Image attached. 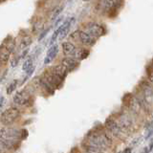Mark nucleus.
<instances>
[{
  "label": "nucleus",
  "mask_w": 153,
  "mask_h": 153,
  "mask_svg": "<svg viewBox=\"0 0 153 153\" xmlns=\"http://www.w3.org/2000/svg\"><path fill=\"white\" fill-rule=\"evenodd\" d=\"M86 142H89L90 145H95L97 147L104 149V150L107 148H110L111 145H112V140H111V138L102 130L90 131L87 135V140H86Z\"/></svg>",
  "instance_id": "obj_1"
},
{
  "label": "nucleus",
  "mask_w": 153,
  "mask_h": 153,
  "mask_svg": "<svg viewBox=\"0 0 153 153\" xmlns=\"http://www.w3.org/2000/svg\"><path fill=\"white\" fill-rule=\"evenodd\" d=\"M20 116V111L16 107H10L9 109H6L1 114V123L4 126H8L10 124L18 119Z\"/></svg>",
  "instance_id": "obj_2"
},
{
  "label": "nucleus",
  "mask_w": 153,
  "mask_h": 153,
  "mask_svg": "<svg viewBox=\"0 0 153 153\" xmlns=\"http://www.w3.org/2000/svg\"><path fill=\"white\" fill-rule=\"evenodd\" d=\"M104 126H105L106 129L108 130L111 134H113L115 137H118V138H121V139L124 138V128L121 127L120 126V124L117 123L113 118L109 117L108 119H106Z\"/></svg>",
  "instance_id": "obj_3"
},
{
  "label": "nucleus",
  "mask_w": 153,
  "mask_h": 153,
  "mask_svg": "<svg viewBox=\"0 0 153 153\" xmlns=\"http://www.w3.org/2000/svg\"><path fill=\"white\" fill-rule=\"evenodd\" d=\"M13 102L17 105L21 106L30 105L32 103V102H31V93L28 92L26 89L20 90L13 97Z\"/></svg>",
  "instance_id": "obj_4"
},
{
  "label": "nucleus",
  "mask_w": 153,
  "mask_h": 153,
  "mask_svg": "<svg viewBox=\"0 0 153 153\" xmlns=\"http://www.w3.org/2000/svg\"><path fill=\"white\" fill-rule=\"evenodd\" d=\"M86 32L89 34H91L93 37H100L105 34V29L102 27V25L97 23V22H89L86 25Z\"/></svg>",
  "instance_id": "obj_5"
},
{
  "label": "nucleus",
  "mask_w": 153,
  "mask_h": 153,
  "mask_svg": "<svg viewBox=\"0 0 153 153\" xmlns=\"http://www.w3.org/2000/svg\"><path fill=\"white\" fill-rule=\"evenodd\" d=\"M139 88H140V91L142 94V98L140 99H144L145 100H147L148 98H152L153 97V84L152 83L148 82L147 81H142L140 82Z\"/></svg>",
  "instance_id": "obj_6"
},
{
  "label": "nucleus",
  "mask_w": 153,
  "mask_h": 153,
  "mask_svg": "<svg viewBox=\"0 0 153 153\" xmlns=\"http://www.w3.org/2000/svg\"><path fill=\"white\" fill-rule=\"evenodd\" d=\"M41 78L44 79L47 82H49L54 88L57 87V86H60V83L62 82V79L60 78H58V76L55 75V73L51 70V69L45 71Z\"/></svg>",
  "instance_id": "obj_7"
},
{
  "label": "nucleus",
  "mask_w": 153,
  "mask_h": 153,
  "mask_svg": "<svg viewBox=\"0 0 153 153\" xmlns=\"http://www.w3.org/2000/svg\"><path fill=\"white\" fill-rule=\"evenodd\" d=\"M20 133L21 132L16 128L3 126L0 129V139H18Z\"/></svg>",
  "instance_id": "obj_8"
},
{
  "label": "nucleus",
  "mask_w": 153,
  "mask_h": 153,
  "mask_svg": "<svg viewBox=\"0 0 153 153\" xmlns=\"http://www.w3.org/2000/svg\"><path fill=\"white\" fill-rule=\"evenodd\" d=\"M74 21H75V18L74 17H72V18H68L66 19L65 21L62 23V25L60 26V39L62 40L63 38H65L67 36V34L70 32V29L72 25L74 24Z\"/></svg>",
  "instance_id": "obj_9"
},
{
  "label": "nucleus",
  "mask_w": 153,
  "mask_h": 153,
  "mask_svg": "<svg viewBox=\"0 0 153 153\" xmlns=\"http://www.w3.org/2000/svg\"><path fill=\"white\" fill-rule=\"evenodd\" d=\"M79 40L85 46H94L96 43V38L84 31H79Z\"/></svg>",
  "instance_id": "obj_10"
},
{
  "label": "nucleus",
  "mask_w": 153,
  "mask_h": 153,
  "mask_svg": "<svg viewBox=\"0 0 153 153\" xmlns=\"http://www.w3.org/2000/svg\"><path fill=\"white\" fill-rule=\"evenodd\" d=\"M61 64L63 65L66 69H67L68 72H71V71L74 70V69H76V67H78L79 62L74 58L66 57V58H64L63 60H61Z\"/></svg>",
  "instance_id": "obj_11"
},
{
  "label": "nucleus",
  "mask_w": 153,
  "mask_h": 153,
  "mask_svg": "<svg viewBox=\"0 0 153 153\" xmlns=\"http://www.w3.org/2000/svg\"><path fill=\"white\" fill-rule=\"evenodd\" d=\"M17 139H0V147L1 151L9 150L15 147Z\"/></svg>",
  "instance_id": "obj_12"
},
{
  "label": "nucleus",
  "mask_w": 153,
  "mask_h": 153,
  "mask_svg": "<svg viewBox=\"0 0 153 153\" xmlns=\"http://www.w3.org/2000/svg\"><path fill=\"white\" fill-rule=\"evenodd\" d=\"M58 53V45H53L47 52L46 57L44 58V64L46 65L51 63V62L54 60V58L57 57Z\"/></svg>",
  "instance_id": "obj_13"
},
{
  "label": "nucleus",
  "mask_w": 153,
  "mask_h": 153,
  "mask_svg": "<svg viewBox=\"0 0 153 153\" xmlns=\"http://www.w3.org/2000/svg\"><path fill=\"white\" fill-rule=\"evenodd\" d=\"M76 48L74 44L70 41H66V42L62 43V51H63V54L67 57H72L75 55Z\"/></svg>",
  "instance_id": "obj_14"
},
{
  "label": "nucleus",
  "mask_w": 153,
  "mask_h": 153,
  "mask_svg": "<svg viewBox=\"0 0 153 153\" xmlns=\"http://www.w3.org/2000/svg\"><path fill=\"white\" fill-rule=\"evenodd\" d=\"M82 148L85 153H106L104 149L90 145L89 142H87L86 141L82 142Z\"/></svg>",
  "instance_id": "obj_15"
},
{
  "label": "nucleus",
  "mask_w": 153,
  "mask_h": 153,
  "mask_svg": "<svg viewBox=\"0 0 153 153\" xmlns=\"http://www.w3.org/2000/svg\"><path fill=\"white\" fill-rule=\"evenodd\" d=\"M51 70L53 71L55 74L58 76V78H60L62 81L65 79V76H66V75H67V73H68L67 69H66L62 64H58V65L54 66V67L51 68Z\"/></svg>",
  "instance_id": "obj_16"
},
{
  "label": "nucleus",
  "mask_w": 153,
  "mask_h": 153,
  "mask_svg": "<svg viewBox=\"0 0 153 153\" xmlns=\"http://www.w3.org/2000/svg\"><path fill=\"white\" fill-rule=\"evenodd\" d=\"M89 55V51L84 48H76L75 55H73V58H76V60H82L86 58Z\"/></svg>",
  "instance_id": "obj_17"
},
{
  "label": "nucleus",
  "mask_w": 153,
  "mask_h": 153,
  "mask_svg": "<svg viewBox=\"0 0 153 153\" xmlns=\"http://www.w3.org/2000/svg\"><path fill=\"white\" fill-rule=\"evenodd\" d=\"M121 0H100V4L104 9H114L119 6Z\"/></svg>",
  "instance_id": "obj_18"
},
{
  "label": "nucleus",
  "mask_w": 153,
  "mask_h": 153,
  "mask_svg": "<svg viewBox=\"0 0 153 153\" xmlns=\"http://www.w3.org/2000/svg\"><path fill=\"white\" fill-rule=\"evenodd\" d=\"M63 9H64L63 5L58 6V7H55V8H54L53 12H52L51 15H50V20H51V21H54V20L57 19L58 17V15L61 13V12L63 11Z\"/></svg>",
  "instance_id": "obj_19"
},
{
  "label": "nucleus",
  "mask_w": 153,
  "mask_h": 153,
  "mask_svg": "<svg viewBox=\"0 0 153 153\" xmlns=\"http://www.w3.org/2000/svg\"><path fill=\"white\" fill-rule=\"evenodd\" d=\"M12 53L10 51H8L5 47H1V54H0V60H1L2 64H6L8 62L10 58V55Z\"/></svg>",
  "instance_id": "obj_20"
},
{
  "label": "nucleus",
  "mask_w": 153,
  "mask_h": 153,
  "mask_svg": "<svg viewBox=\"0 0 153 153\" xmlns=\"http://www.w3.org/2000/svg\"><path fill=\"white\" fill-rule=\"evenodd\" d=\"M32 42H33V40H32V38H31L30 36H24L21 39V41H20V44H19L20 49L26 50L27 48L29 47L31 44H32Z\"/></svg>",
  "instance_id": "obj_21"
},
{
  "label": "nucleus",
  "mask_w": 153,
  "mask_h": 153,
  "mask_svg": "<svg viewBox=\"0 0 153 153\" xmlns=\"http://www.w3.org/2000/svg\"><path fill=\"white\" fill-rule=\"evenodd\" d=\"M33 58H28V60H26L25 61L23 62V65H22V70L23 71H25L27 72L29 69H31L33 67Z\"/></svg>",
  "instance_id": "obj_22"
},
{
  "label": "nucleus",
  "mask_w": 153,
  "mask_h": 153,
  "mask_svg": "<svg viewBox=\"0 0 153 153\" xmlns=\"http://www.w3.org/2000/svg\"><path fill=\"white\" fill-rule=\"evenodd\" d=\"M17 82H18V81H17L16 79H15V81H13L9 84V86L7 87V94H8V95H11V94L15 90L16 85H17Z\"/></svg>",
  "instance_id": "obj_23"
},
{
  "label": "nucleus",
  "mask_w": 153,
  "mask_h": 153,
  "mask_svg": "<svg viewBox=\"0 0 153 153\" xmlns=\"http://www.w3.org/2000/svg\"><path fill=\"white\" fill-rule=\"evenodd\" d=\"M60 27H58V29L55 30V32H54L53 36H52V37H51V40H50V45H53L55 41L57 40V38H58V37H60Z\"/></svg>",
  "instance_id": "obj_24"
},
{
  "label": "nucleus",
  "mask_w": 153,
  "mask_h": 153,
  "mask_svg": "<svg viewBox=\"0 0 153 153\" xmlns=\"http://www.w3.org/2000/svg\"><path fill=\"white\" fill-rule=\"evenodd\" d=\"M19 57H15V58H13V60H12V61H11V65H12V67H15V66L17 65V64H18V61H19Z\"/></svg>",
  "instance_id": "obj_25"
},
{
  "label": "nucleus",
  "mask_w": 153,
  "mask_h": 153,
  "mask_svg": "<svg viewBox=\"0 0 153 153\" xmlns=\"http://www.w3.org/2000/svg\"><path fill=\"white\" fill-rule=\"evenodd\" d=\"M49 30H50V28H48V29H46V30H44L42 33L40 34V36H39V37H38V40H41L42 38L46 36V34H48V32H49Z\"/></svg>",
  "instance_id": "obj_26"
},
{
  "label": "nucleus",
  "mask_w": 153,
  "mask_h": 153,
  "mask_svg": "<svg viewBox=\"0 0 153 153\" xmlns=\"http://www.w3.org/2000/svg\"><path fill=\"white\" fill-rule=\"evenodd\" d=\"M152 147H153V142H151V144L149 145H148V147H147V148H145L144 150L142 151V153H149V152L151 151Z\"/></svg>",
  "instance_id": "obj_27"
},
{
  "label": "nucleus",
  "mask_w": 153,
  "mask_h": 153,
  "mask_svg": "<svg viewBox=\"0 0 153 153\" xmlns=\"http://www.w3.org/2000/svg\"><path fill=\"white\" fill-rule=\"evenodd\" d=\"M34 66H33L32 68L29 69V70L27 71V76H26V78H28V76H32V74L34 73Z\"/></svg>",
  "instance_id": "obj_28"
},
{
  "label": "nucleus",
  "mask_w": 153,
  "mask_h": 153,
  "mask_svg": "<svg viewBox=\"0 0 153 153\" xmlns=\"http://www.w3.org/2000/svg\"><path fill=\"white\" fill-rule=\"evenodd\" d=\"M148 79H149V81L153 84V71L148 72Z\"/></svg>",
  "instance_id": "obj_29"
},
{
  "label": "nucleus",
  "mask_w": 153,
  "mask_h": 153,
  "mask_svg": "<svg viewBox=\"0 0 153 153\" xmlns=\"http://www.w3.org/2000/svg\"><path fill=\"white\" fill-rule=\"evenodd\" d=\"M131 152H132L131 147H127V148H126V149H124V150L121 151V153H131Z\"/></svg>",
  "instance_id": "obj_30"
},
{
  "label": "nucleus",
  "mask_w": 153,
  "mask_h": 153,
  "mask_svg": "<svg viewBox=\"0 0 153 153\" xmlns=\"http://www.w3.org/2000/svg\"><path fill=\"white\" fill-rule=\"evenodd\" d=\"M61 20H62V17H60V18H58V19L57 20V21H55V23L54 24V26H55V27H57V26L58 25V24H60V22L61 21Z\"/></svg>",
  "instance_id": "obj_31"
},
{
  "label": "nucleus",
  "mask_w": 153,
  "mask_h": 153,
  "mask_svg": "<svg viewBox=\"0 0 153 153\" xmlns=\"http://www.w3.org/2000/svg\"><path fill=\"white\" fill-rule=\"evenodd\" d=\"M28 49H26V50H24V52L22 53V55H21V58H25L26 57V55H27V53H28Z\"/></svg>",
  "instance_id": "obj_32"
},
{
  "label": "nucleus",
  "mask_w": 153,
  "mask_h": 153,
  "mask_svg": "<svg viewBox=\"0 0 153 153\" xmlns=\"http://www.w3.org/2000/svg\"><path fill=\"white\" fill-rule=\"evenodd\" d=\"M3 104H4V97L1 96V103H0V107H3Z\"/></svg>",
  "instance_id": "obj_33"
},
{
  "label": "nucleus",
  "mask_w": 153,
  "mask_h": 153,
  "mask_svg": "<svg viewBox=\"0 0 153 153\" xmlns=\"http://www.w3.org/2000/svg\"><path fill=\"white\" fill-rule=\"evenodd\" d=\"M83 1H89V0H83Z\"/></svg>",
  "instance_id": "obj_34"
},
{
  "label": "nucleus",
  "mask_w": 153,
  "mask_h": 153,
  "mask_svg": "<svg viewBox=\"0 0 153 153\" xmlns=\"http://www.w3.org/2000/svg\"><path fill=\"white\" fill-rule=\"evenodd\" d=\"M69 1H71V0H69Z\"/></svg>",
  "instance_id": "obj_35"
},
{
  "label": "nucleus",
  "mask_w": 153,
  "mask_h": 153,
  "mask_svg": "<svg viewBox=\"0 0 153 153\" xmlns=\"http://www.w3.org/2000/svg\"><path fill=\"white\" fill-rule=\"evenodd\" d=\"M152 139H153V136H152Z\"/></svg>",
  "instance_id": "obj_36"
}]
</instances>
